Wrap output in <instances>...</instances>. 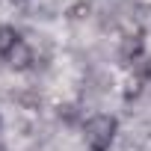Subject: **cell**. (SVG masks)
<instances>
[{
	"label": "cell",
	"instance_id": "2",
	"mask_svg": "<svg viewBox=\"0 0 151 151\" xmlns=\"http://www.w3.org/2000/svg\"><path fill=\"white\" fill-rule=\"evenodd\" d=\"M18 45H21V36H18L15 27H0V56L9 59L12 50H15Z\"/></svg>",
	"mask_w": 151,
	"mask_h": 151
},
{
	"label": "cell",
	"instance_id": "1",
	"mask_svg": "<svg viewBox=\"0 0 151 151\" xmlns=\"http://www.w3.org/2000/svg\"><path fill=\"white\" fill-rule=\"evenodd\" d=\"M116 136V119L113 116H95L86 122V142L92 151H107Z\"/></svg>",
	"mask_w": 151,
	"mask_h": 151
},
{
	"label": "cell",
	"instance_id": "4",
	"mask_svg": "<svg viewBox=\"0 0 151 151\" xmlns=\"http://www.w3.org/2000/svg\"><path fill=\"white\" fill-rule=\"evenodd\" d=\"M30 62H33V53H30V47L21 42V45L12 50V56H9V65H12V68H27Z\"/></svg>",
	"mask_w": 151,
	"mask_h": 151
},
{
	"label": "cell",
	"instance_id": "3",
	"mask_svg": "<svg viewBox=\"0 0 151 151\" xmlns=\"http://www.w3.org/2000/svg\"><path fill=\"white\" fill-rule=\"evenodd\" d=\"M142 53V33H133L124 39V47H122V56L124 59H136Z\"/></svg>",
	"mask_w": 151,
	"mask_h": 151
}]
</instances>
